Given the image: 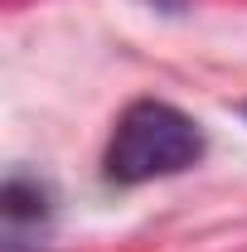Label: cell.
Wrapping results in <instances>:
<instances>
[{"mask_svg": "<svg viewBox=\"0 0 247 252\" xmlns=\"http://www.w3.org/2000/svg\"><path fill=\"white\" fill-rule=\"evenodd\" d=\"M199 156H204L199 122L170 102L141 97L117 117V131L102 156V175L112 185H151V180L199 165Z\"/></svg>", "mask_w": 247, "mask_h": 252, "instance_id": "obj_1", "label": "cell"}, {"mask_svg": "<svg viewBox=\"0 0 247 252\" xmlns=\"http://www.w3.org/2000/svg\"><path fill=\"white\" fill-rule=\"evenodd\" d=\"M243 117H247V102H243Z\"/></svg>", "mask_w": 247, "mask_h": 252, "instance_id": "obj_3", "label": "cell"}, {"mask_svg": "<svg viewBox=\"0 0 247 252\" xmlns=\"http://www.w3.org/2000/svg\"><path fill=\"white\" fill-rule=\"evenodd\" d=\"M5 219L10 223H39L49 219V189L34 175H15L5 180Z\"/></svg>", "mask_w": 247, "mask_h": 252, "instance_id": "obj_2", "label": "cell"}]
</instances>
